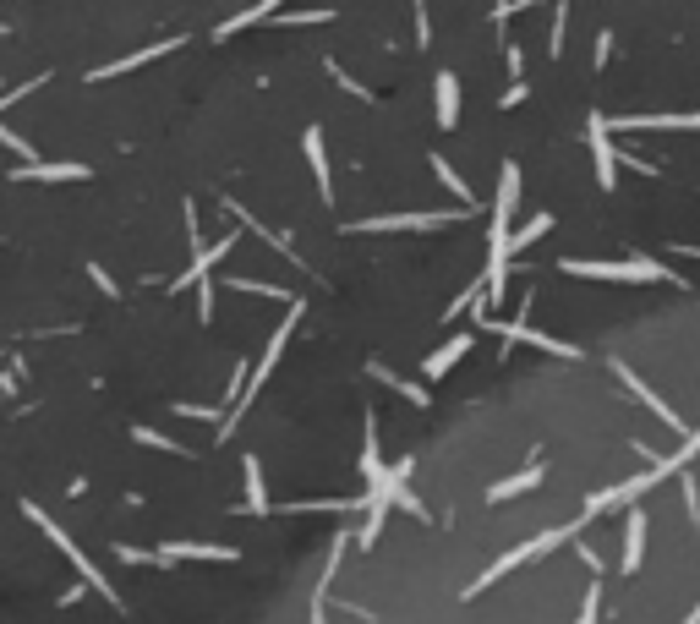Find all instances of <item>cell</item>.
Masks as SVG:
<instances>
[{
	"label": "cell",
	"instance_id": "obj_1",
	"mask_svg": "<svg viewBox=\"0 0 700 624\" xmlns=\"http://www.w3.org/2000/svg\"><path fill=\"white\" fill-rule=\"evenodd\" d=\"M575 280H618V285H684V274L662 269L657 258H624V263H602V258H564L558 263Z\"/></svg>",
	"mask_w": 700,
	"mask_h": 624
},
{
	"label": "cell",
	"instance_id": "obj_2",
	"mask_svg": "<svg viewBox=\"0 0 700 624\" xmlns=\"http://www.w3.org/2000/svg\"><path fill=\"white\" fill-rule=\"evenodd\" d=\"M575 531H580V526H553V531H542V537H531V542H520V548H509L504 559H493L471 586H465V597H482L487 586H498L509 570H520V564H531V559H542V553H553V548H564V542H575Z\"/></svg>",
	"mask_w": 700,
	"mask_h": 624
},
{
	"label": "cell",
	"instance_id": "obj_3",
	"mask_svg": "<svg viewBox=\"0 0 700 624\" xmlns=\"http://www.w3.org/2000/svg\"><path fill=\"white\" fill-rule=\"evenodd\" d=\"M22 515H28V520H33V526H39V531H44V537H50V542H55V548H61V553H66V559H72V564H77V575H83V581H88V586H93V592H99V597H104V603H110V608H121V597H115V586H110V581H104V575H99V570H93V559H88V553H83V548H77V542H72V537H66V531H61V526H55V520H50V515H44V510H39V504H33V499H28V504H22Z\"/></svg>",
	"mask_w": 700,
	"mask_h": 624
},
{
	"label": "cell",
	"instance_id": "obj_4",
	"mask_svg": "<svg viewBox=\"0 0 700 624\" xmlns=\"http://www.w3.org/2000/svg\"><path fill=\"white\" fill-rule=\"evenodd\" d=\"M662 477H668L662 466H646V471H635L629 482H618V488H608V493H591V499H586V520L602 515V510H629V504H640V493H651Z\"/></svg>",
	"mask_w": 700,
	"mask_h": 624
},
{
	"label": "cell",
	"instance_id": "obj_5",
	"mask_svg": "<svg viewBox=\"0 0 700 624\" xmlns=\"http://www.w3.org/2000/svg\"><path fill=\"white\" fill-rule=\"evenodd\" d=\"M460 214H471V208H454V214H378V219H361L350 230H361V236H383V230H443Z\"/></svg>",
	"mask_w": 700,
	"mask_h": 624
},
{
	"label": "cell",
	"instance_id": "obj_6",
	"mask_svg": "<svg viewBox=\"0 0 700 624\" xmlns=\"http://www.w3.org/2000/svg\"><path fill=\"white\" fill-rule=\"evenodd\" d=\"M613 373H618V384H624V389H629V395H635V400H640V406H646L651 416H657V422H668V427H673V433H684V416H679V411H673V406H662V400H657V395H651V384H646V378H640V373H635V367H629V362H613Z\"/></svg>",
	"mask_w": 700,
	"mask_h": 624
},
{
	"label": "cell",
	"instance_id": "obj_7",
	"mask_svg": "<svg viewBox=\"0 0 700 624\" xmlns=\"http://www.w3.org/2000/svg\"><path fill=\"white\" fill-rule=\"evenodd\" d=\"M608 132H700V110L695 115H613Z\"/></svg>",
	"mask_w": 700,
	"mask_h": 624
},
{
	"label": "cell",
	"instance_id": "obj_8",
	"mask_svg": "<svg viewBox=\"0 0 700 624\" xmlns=\"http://www.w3.org/2000/svg\"><path fill=\"white\" fill-rule=\"evenodd\" d=\"M586 137H591V159H597V187H613L618 181V148L608 143V115H591L586 121Z\"/></svg>",
	"mask_w": 700,
	"mask_h": 624
},
{
	"label": "cell",
	"instance_id": "obj_9",
	"mask_svg": "<svg viewBox=\"0 0 700 624\" xmlns=\"http://www.w3.org/2000/svg\"><path fill=\"white\" fill-rule=\"evenodd\" d=\"M159 564H175V559H219V564H236L241 553L236 548H225V542H159Z\"/></svg>",
	"mask_w": 700,
	"mask_h": 624
},
{
	"label": "cell",
	"instance_id": "obj_10",
	"mask_svg": "<svg viewBox=\"0 0 700 624\" xmlns=\"http://www.w3.org/2000/svg\"><path fill=\"white\" fill-rule=\"evenodd\" d=\"M181 44H186V39H165V44H148V50H132V55H121V61L99 66V72H88V83H110V77H126V72H137V66L159 61V55H175Z\"/></svg>",
	"mask_w": 700,
	"mask_h": 624
},
{
	"label": "cell",
	"instance_id": "obj_11",
	"mask_svg": "<svg viewBox=\"0 0 700 624\" xmlns=\"http://www.w3.org/2000/svg\"><path fill=\"white\" fill-rule=\"evenodd\" d=\"M230 247H236V236H219L214 247H197L192 269H186V274H175V285H170V291H186V285H203V280H208V269H219V258H225Z\"/></svg>",
	"mask_w": 700,
	"mask_h": 624
},
{
	"label": "cell",
	"instance_id": "obj_12",
	"mask_svg": "<svg viewBox=\"0 0 700 624\" xmlns=\"http://www.w3.org/2000/svg\"><path fill=\"white\" fill-rule=\"evenodd\" d=\"M640 559H646V510L640 504H629V520H624V575L640 570Z\"/></svg>",
	"mask_w": 700,
	"mask_h": 624
},
{
	"label": "cell",
	"instance_id": "obj_13",
	"mask_svg": "<svg viewBox=\"0 0 700 624\" xmlns=\"http://www.w3.org/2000/svg\"><path fill=\"white\" fill-rule=\"evenodd\" d=\"M515 203H520V165H504V176H498V203H493V230H509Z\"/></svg>",
	"mask_w": 700,
	"mask_h": 624
},
{
	"label": "cell",
	"instance_id": "obj_14",
	"mask_svg": "<svg viewBox=\"0 0 700 624\" xmlns=\"http://www.w3.org/2000/svg\"><path fill=\"white\" fill-rule=\"evenodd\" d=\"M301 148H307V165H312V176H318V198L329 203V198H334V187H329V154H323V132H318V126H307Z\"/></svg>",
	"mask_w": 700,
	"mask_h": 624
},
{
	"label": "cell",
	"instance_id": "obj_15",
	"mask_svg": "<svg viewBox=\"0 0 700 624\" xmlns=\"http://www.w3.org/2000/svg\"><path fill=\"white\" fill-rule=\"evenodd\" d=\"M465 351H471V334H454V340H443L438 351H433V356H427V362H422V373H427V378H443V373H449V367L460 362Z\"/></svg>",
	"mask_w": 700,
	"mask_h": 624
},
{
	"label": "cell",
	"instance_id": "obj_16",
	"mask_svg": "<svg viewBox=\"0 0 700 624\" xmlns=\"http://www.w3.org/2000/svg\"><path fill=\"white\" fill-rule=\"evenodd\" d=\"M345 542H350V537H334V548H329V564H323V581H318V592H312V614H307V624H329V619H323V603H329V581H334V570H340V553H345Z\"/></svg>",
	"mask_w": 700,
	"mask_h": 624
},
{
	"label": "cell",
	"instance_id": "obj_17",
	"mask_svg": "<svg viewBox=\"0 0 700 624\" xmlns=\"http://www.w3.org/2000/svg\"><path fill=\"white\" fill-rule=\"evenodd\" d=\"M547 471L542 466H525L520 477H509V482H493V488H487V504H504V499H520V493H531L536 482H542Z\"/></svg>",
	"mask_w": 700,
	"mask_h": 624
},
{
	"label": "cell",
	"instance_id": "obj_18",
	"mask_svg": "<svg viewBox=\"0 0 700 624\" xmlns=\"http://www.w3.org/2000/svg\"><path fill=\"white\" fill-rule=\"evenodd\" d=\"M83 176H88V165H44V159L17 170V181H83Z\"/></svg>",
	"mask_w": 700,
	"mask_h": 624
},
{
	"label": "cell",
	"instance_id": "obj_19",
	"mask_svg": "<svg viewBox=\"0 0 700 624\" xmlns=\"http://www.w3.org/2000/svg\"><path fill=\"white\" fill-rule=\"evenodd\" d=\"M279 6H285V0H258V6H247V11H236V17H230V22H219V39H230V33H241V28H252V22H268V17H274V11Z\"/></svg>",
	"mask_w": 700,
	"mask_h": 624
},
{
	"label": "cell",
	"instance_id": "obj_20",
	"mask_svg": "<svg viewBox=\"0 0 700 624\" xmlns=\"http://www.w3.org/2000/svg\"><path fill=\"white\" fill-rule=\"evenodd\" d=\"M383 471H389V466H383V455H378V422L367 416V427H361V477L378 482Z\"/></svg>",
	"mask_w": 700,
	"mask_h": 624
},
{
	"label": "cell",
	"instance_id": "obj_21",
	"mask_svg": "<svg viewBox=\"0 0 700 624\" xmlns=\"http://www.w3.org/2000/svg\"><path fill=\"white\" fill-rule=\"evenodd\" d=\"M454 121H460V83H454V72H438V126L449 132Z\"/></svg>",
	"mask_w": 700,
	"mask_h": 624
},
{
	"label": "cell",
	"instance_id": "obj_22",
	"mask_svg": "<svg viewBox=\"0 0 700 624\" xmlns=\"http://www.w3.org/2000/svg\"><path fill=\"white\" fill-rule=\"evenodd\" d=\"M433 176L443 181V187H449L454 192V198H460V208H476V192L471 187H465V181L460 176H454V165H449V159H443V154H433Z\"/></svg>",
	"mask_w": 700,
	"mask_h": 624
},
{
	"label": "cell",
	"instance_id": "obj_23",
	"mask_svg": "<svg viewBox=\"0 0 700 624\" xmlns=\"http://www.w3.org/2000/svg\"><path fill=\"white\" fill-rule=\"evenodd\" d=\"M247 515H268V493H263V466H258V455H247Z\"/></svg>",
	"mask_w": 700,
	"mask_h": 624
},
{
	"label": "cell",
	"instance_id": "obj_24",
	"mask_svg": "<svg viewBox=\"0 0 700 624\" xmlns=\"http://www.w3.org/2000/svg\"><path fill=\"white\" fill-rule=\"evenodd\" d=\"M372 378H383V384H389L394 395H405V400H411V406H427V389H422V384H411V378H394V373H389V367H383V362H372Z\"/></svg>",
	"mask_w": 700,
	"mask_h": 624
},
{
	"label": "cell",
	"instance_id": "obj_25",
	"mask_svg": "<svg viewBox=\"0 0 700 624\" xmlns=\"http://www.w3.org/2000/svg\"><path fill=\"white\" fill-rule=\"evenodd\" d=\"M695 455H700V427H695V433H684V444L673 449V455H662L657 466H662V471H668V477H673V471H684V466H690Z\"/></svg>",
	"mask_w": 700,
	"mask_h": 624
},
{
	"label": "cell",
	"instance_id": "obj_26",
	"mask_svg": "<svg viewBox=\"0 0 700 624\" xmlns=\"http://www.w3.org/2000/svg\"><path fill=\"white\" fill-rule=\"evenodd\" d=\"M547 230H553V214H536V219H531V225H525V230H515V236H509V247H515V252H525V247H531V241H542Z\"/></svg>",
	"mask_w": 700,
	"mask_h": 624
},
{
	"label": "cell",
	"instance_id": "obj_27",
	"mask_svg": "<svg viewBox=\"0 0 700 624\" xmlns=\"http://www.w3.org/2000/svg\"><path fill=\"white\" fill-rule=\"evenodd\" d=\"M132 438H137V444H148V449H165V455H192V449H181L175 438L154 433V427H132Z\"/></svg>",
	"mask_w": 700,
	"mask_h": 624
},
{
	"label": "cell",
	"instance_id": "obj_28",
	"mask_svg": "<svg viewBox=\"0 0 700 624\" xmlns=\"http://www.w3.org/2000/svg\"><path fill=\"white\" fill-rule=\"evenodd\" d=\"M564 28H569V0H558V11H553V33H547V50H553V55H564Z\"/></svg>",
	"mask_w": 700,
	"mask_h": 624
},
{
	"label": "cell",
	"instance_id": "obj_29",
	"mask_svg": "<svg viewBox=\"0 0 700 624\" xmlns=\"http://www.w3.org/2000/svg\"><path fill=\"white\" fill-rule=\"evenodd\" d=\"M597 614H602V581L591 575V592H586V603H580V619L575 624H597Z\"/></svg>",
	"mask_w": 700,
	"mask_h": 624
},
{
	"label": "cell",
	"instance_id": "obj_30",
	"mask_svg": "<svg viewBox=\"0 0 700 624\" xmlns=\"http://www.w3.org/2000/svg\"><path fill=\"white\" fill-rule=\"evenodd\" d=\"M679 493H684V510H690V526H700V488H695V477H684Z\"/></svg>",
	"mask_w": 700,
	"mask_h": 624
},
{
	"label": "cell",
	"instance_id": "obj_31",
	"mask_svg": "<svg viewBox=\"0 0 700 624\" xmlns=\"http://www.w3.org/2000/svg\"><path fill=\"white\" fill-rule=\"evenodd\" d=\"M0 148H11V154H22V159L33 165V143H22V137H17V132H6V126H0Z\"/></svg>",
	"mask_w": 700,
	"mask_h": 624
},
{
	"label": "cell",
	"instance_id": "obj_32",
	"mask_svg": "<svg viewBox=\"0 0 700 624\" xmlns=\"http://www.w3.org/2000/svg\"><path fill=\"white\" fill-rule=\"evenodd\" d=\"M170 411H175V416H203V422H225L214 406H170Z\"/></svg>",
	"mask_w": 700,
	"mask_h": 624
},
{
	"label": "cell",
	"instance_id": "obj_33",
	"mask_svg": "<svg viewBox=\"0 0 700 624\" xmlns=\"http://www.w3.org/2000/svg\"><path fill=\"white\" fill-rule=\"evenodd\" d=\"M433 39V28H427V0H416V44Z\"/></svg>",
	"mask_w": 700,
	"mask_h": 624
},
{
	"label": "cell",
	"instance_id": "obj_34",
	"mask_svg": "<svg viewBox=\"0 0 700 624\" xmlns=\"http://www.w3.org/2000/svg\"><path fill=\"white\" fill-rule=\"evenodd\" d=\"M88 274H93V285H99V291H104V296H115V280H110V274H104V269H99V263H88Z\"/></svg>",
	"mask_w": 700,
	"mask_h": 624
},
{
	"label": "cell",
	"instance_id": "obj_35",
	"mask_svg": "<svg viewBox=\"0 0 700 624\" xmlns=\"http://www.w3.org/2000/svg\"><path fill=\"white\" fill-rule=\"evenodd\" d=\"M618 159H624L629 170H640V176H657V165H651V159H635V154H618Z\"/></svg>",
	"mask_w": 700,
	"mask_h": 624
},
{
	"label": "cell",
	"instance_id": "obj_36",
	"mask_svg": "<svg viewBox=\"0 0 700 624\" xmlns=\"http://www.w3.org/2000/svg\"><path fill=\"white\" fill-rule=\"evenodd\" d=\"M608 55H613V33H602L597 39V66H608Z\"/></svg>",
	"mask_w": 700,
	"mask_h": 624
},
{
	"label": "cell",
	"instance_id": "obj_37",
	"mask_svg": "<svg viewBox=\"0 0 700 624\" xmlns=\"http://www.w3.org/2000/svg\"><path fill=\"white\" fill-rule=\"evenodd\" d=\"M504 61H509V72H515V77L525 72V61H520V44H509V50H504Z\"/></svg>",
	"mask_w": 700,
	"mask_h": 624
},
{
	"label": "cell",
	"instance_id": "obj_38",
	"mask_svg": "<svg viewBox=\"0 0 700 624\" xmlns=\"http://www.w3.org/2000/svg\"><path fill=\"white\" fill-rule=\"evenodd\" d=\"M0 395H17V378H11L6 367H0Z\"/></svg>",
	"mask_w": 700,
	"mask_h": 624
},
{
	"label": "cell",
	"instance_id": "obj_39",
	"mask_svg": "<svg viewBox=\"0 0 700 624\" xmlns=\"http://www.w3.org/2000/svg\"><path fill=\"white\" fill-rule=\"evenodd\" d=\"M684 624H700V603L690 608V614H684Z\"/></svg>",
	"mask_w": 700,
	"mask_h": 624
}]
</instances>
